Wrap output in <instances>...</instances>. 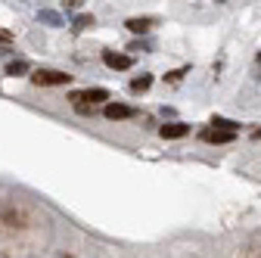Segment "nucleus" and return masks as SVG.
Segmentation results:
<instances>
[{
  "label": "nucleus",
  "mask_w": 261,
  "mask_h": 258,
  "mask_svg": "<svg viewBox=\"0 0 261 258\" xmlns=\"http://www.w3.org/2000/svg\"><path fill=\"white\" fill-rule=\"evenodd\" d=\"M69 100H72V106H93V103L109 100V90H106V87H87V90L69 93Z\"/></svg>",
  "instance_id": "nucleus-1"
},
{
  "label": "nucleus",
  "mask_w": 261,
  "mask_h": 258,
  "mask_svg": "<svg viewBox=\"0 0 261 258\" xmlns=\"http://www.w3.org/2000/svg\"><path fill=\"white\" fill-rule=\"evenodd\" d=\"M69 81H72V75L56 72V69H38L35 75H31V84H38V87H62Z\"/></svg>",
  "instance_id": "nucleus-2"
},
{
  "label": "nucleus",
  "mask_w": 261,
  "mask_h": 258,
  "mask_svg": "<svg viewBox=\"0 0 261 258\" xmlns=\"http://www.w3.org/2000/svg\"><path fill=\"white\" fill-rule=\"evenodd\" d=\"M103 62L112 69V72H127L130 66H134V56L127 53H112V50H103Z\"/></svg>",
  "instance_id": "nucleus-3"
},
{
  "label": "nucleus",
  "mask_w": 261,
  "mask_h": 258,
  "mask_svg": "<svg viewBox=\"0 0 261 258\" xmlns=\"http://www.w3.org/2000/svg\"><path fill=\"white\" fill-rule=\"evenodd\" d=\"M124 25L134 31V35H149V31L159 25V19H155V16H130Z\"/></svg>",
  "instance_id": "nucleus-4"
},
{
  "label": "nucleus",
  "mask_w": 261,
  "mask_h": 258,
  "mask_svg": "<svg viewBox=\"0 0 261 258\" xmlns=\"http://www.w3.org/2000/svg\"><path fill=\"white\" fill-rule=\"evenodd\" d=\"M159 134L165 137V140H180V137L190 134V124H184V121H168V124L159 127Z\"/></svg>",
  "instance_id": "nucleus-5"
},
{
  "label": "nucleus",
  "mask_w": 261,
  "mask_h": 258,
  "mask_svg": "<svg viewBox=\"0 0 261 258\" xmlns=\"http://www.w3.org/2000/svg\"><path fill=\"white\" fill-rule=\"evenodd\" d=\"M202 140H205V143H233V140H237V131H224V127H208V131H202Z\"/></svg>",
  "instance_id": "nucleus-6"
},
{
  "label": "nucleus",
  "mask_w": 261,
  "mask_h": 258,
  "mask_svg": "<svg viewBox=\"0 0 261 258\" xmlns=\"http://www.w3.org/2000/svg\"><path fill=\"white\" fill-rule=\"evenodd\" d=\"M103 115H106L109 121H124V118H130V115H134V109H130V106H124V103H109V106L103 109Z\"/></svg>",
  "instance_id": "nucleus-7"
},
{
  "label": "nucleus",
  "mask_w": 261,
  "mask_h": 258,
  "mask_svg": "<svg viewBox=\"0 0 261 258\" xmlns=\"http://www.w3.org/2000/svg\"><path fill=\"white\" fill-rule=\"evenodd\" d=\"M28 69H31V62H28V59H13L10 66H7V75H10V78H19V75H25Z\"/></svg>",
  "instance_id": "nucleus-8"
},
{
  "label": "nucleus",
  "mask_w": 261,
  "mask_h": 258,
  "mask_svg": "<svg viewBox=\"0 0 261 258\" xmlns=\"http://www.w3.org/2000/svg\"><path fill=\"white\" fill-rule=\"evenodd\" d=\"M149 87H152V75H140L130 81V93H146Z\"/></svg>",
  "instance_id": "nucleus-9"
},
{
  "label": "nucleus",
  "mask_w": 261,
  "mask_h": 258,
  "mask_svg": "<svg viewBox=\"0 0 261 258\" xmlns=\"http://www.w3.org/2000/svg\"><path fill=\"white\" fill-rule=\"evenodd\" d=\"M90 25H96V19L87 16V13H78V16L72 19V28H75V31H84V28H90Z\"/></svg>",
  "instance_id": "nucleus-10"
},
{
  "label": "nucleus",
  "mask_w": 261,
  "mask_h": 258,
  "mask_svg": "<svg viewBox=\"0 0 261 258\" xmlns=\"http://www.w3.org/2000/svg\"><path fill=\"white\" fill-rule=\"evenodd\" d=\"M38 19H41V22H47V25H65V19H62L59 13H53V10H41V13H38Z\"/></svg>",
  "instance_id": "nucleus-11"
},
{
  "label": "nucleus",
  "mask_w": 261,
  "mask_h": 258,
  "mask_svg": "<svg viewBox=\"0 0 261 258\" xmlns=\"http://www.w3.org/2000/svg\"><path fill=\"white\" fill-rule=\"evenodd\" d=\"M212 124H215V127H224V131H240V124H237V121L221 118V115H215V118H212Z\"/></svg>",
  "instance_id": "nucleus-12"
},
{
  "label": "nucleus",
  "mask_w": 261,
  "mask_h": 258,
  "mask_svg": "<svg viewBox=\"0 0 261 258\" xmlns=\"http://www.w3.org/2000/svg\"><path fill=\"white\" fill-rule=\"evenodd\" d=\"M187 72H190L187 66H184V69H174V72H168V75H165V81H168V84H177V81H180Z\"/></svg>",
  "instance_id": "nucleus-13"
},
{
  "label": "nucleus",
  "mask_w": 261,
  "mask_h": 258,
  "mask_svg": "<svg viewBox=\"0 0 261 258\" xmlns=\"http://www.w3.org/2000/svg\"><path fill=\"white\" fill-rule=\"evenodd\" d=\"M10 41H13V35H10L7 28H0V44H10Z\"/></svg>",
  "instance_id": "nucleus-14"
},
{
  "label": "nucleus",
  "mask_w": 261,
  "mask_h": 258,
  "mask_svg": "<svg viewBox=\"0 0 261 258\" xmlns=\"http://www.w3.org/2000/svg\"><path fill=\"white\" fill-rule=\"evenodd\" d=\"M127 50H149V44H146V41H134V44L127 47Z\"/></svg>",
  "instance_id": "nucleus-15"
},
{
  "label": "nucleus",
  "mask_w": 261,
  "mask_h": 258,
  "mask_svg": "<svg viewBox=\"0 0 261 258\" xmlns=\"http://www.w3.org/2000/svg\"><path fill=\"white\" fill-rule=\"evenodd\" d=\"M81 4H84V0H65V7H69V10H78Z\"/></svg>",
  "instance_id": "nucleus-16"
},
{
  "label": "nucleus",
  "mask_w": 261,
  "mask_h": 258,
  "mask_svg": "<svg viewBox=\"0 0 261 258\" xmlns=\"http://www.w3.org/2000/svg\"><path fill=\"white\" fill-rule=\"evenodd\" d=\"M255 137H261V127H258V131H255Z\"/></svg>",
  "instance_id": "nucleus-17"
},
{
  "label": "nucleus",
  "mask_w": 261,
  "mask_h": 258,
  "mask_svg": "<svg viewBox=\"0 0 261 258\" xmlns=\"http://www.w3.org/2000/svg\"><path fill=\"white\" fill-rule=\"evenodd\" d=\"M59 258H72V255H59Z\"/></svg>",
  "instance_id": "nucleus-18"
},
{
  "label": "nucleus",
  "mask_w": 261,
  "mask_h": 258,
  "mask_svg": "<svg viewBox=\"0 0 261 258\" xmlns=\"http://www.w3.org/2000/svg\"><path fill=\"white\" fill-rule=\"evenodd\" d=\"M0 53H4V50H0Z\"/></svg>",
  "instance_id": "nucleus-19"
}]
</instances>
